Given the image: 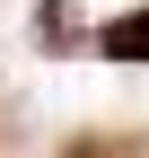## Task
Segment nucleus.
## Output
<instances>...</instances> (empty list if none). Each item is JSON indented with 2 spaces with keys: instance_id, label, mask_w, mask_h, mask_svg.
<instances>
[{
  "instance_id": "f257e3e1",
  "label": "nucleus",
  "mask_w": 149,
  "mask_h": 158,
  "mask_svg": "<svg viewBox=\"0 0 149 158\" xmlns=\"http://www.w3.org/2000/svg\"><path fill=\"white\" fill-rule=\"evenodd\" d=\"M97 44H105V53H114V62H149V9H123V18H114V27H105V35H97Z\"/></svg>"
},
{
  "instance_id": "7ed1b4c3",
  "label": "nucleus",
  "mask_w": 149,
  "mask_h": 158,
  "mask_svg": "<svg viewBox=\"0 0 149 158\" xmlns=\"http://www.w3.org/2000/svg\"><path fill=\"white\" fill-rule=\"evenodd\" d=\"M62 158H123V149H105V141H70Z\"/></svg>"
},
{
  "instance_id": "f03ea898",
  "label": "nucleus",
  "mask_w": 149,
  "mask_h": 158,
  "mask_svg": "<svg viewBox=\"0 0 149 158\" xmlns=\"http://www.w3.org/2000/svg\"><path fill=\"white\" fill-rule=\"evenodd\" d=\"M44 44H53V53L70 44V9H62V0H44Z\"/></svg>"
}]
</instances>
